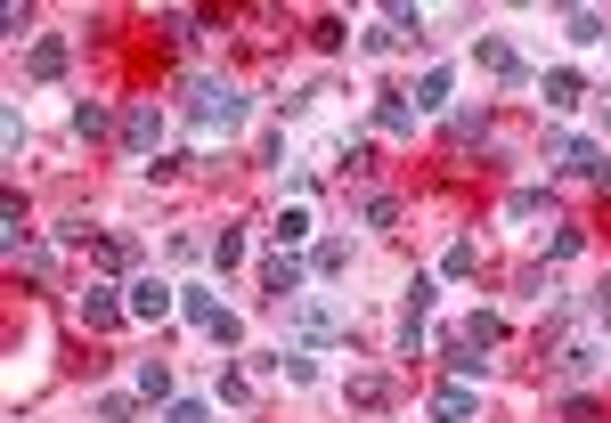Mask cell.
<instances>
[{
	"mask_svg": "<svg viewBox=\"0 0 611 423\" xmlns=\"http://www.w3.org/2000/svg\"><path fill=\"white\" fill-rule=\"evenodd\" d=\"M384 399H392L384 375H351V408H384Z\"/></svg>",
	"mask_w": 611,
	"mask_h": 423,
	"instance_id": "cell-31",
	"label": "cell"
},
{
	"mask_svg": "<svg viewBox=\"0 0 611 423\" xmlns=\"http://www.w3.org/2000/svg\"><path fill=\"white\" fill-rule=\"evenodd\" d=\"M555 367H562V375H587V367H596V350H587V343H562Z\"/></svg>",
	"mask_w": 611,
	"mask_h": 423,
	"instance_id": "cell-42",
	"label": "cell"
},
{
	"mask_svg": "<svg viewBox=\"0 0 611 423\" xmlns=\"http://www.w3.org/2000/svg\"><path fill=\"white\" fill-rule=\"evenodd\" d=\"M360 220H367V228H392V220H399V196H367Z\"/></svg>",
	"mask_w": 611,
	"mask_h": 423,
	"instance_id": "cell-38",
	"label": "cell"
},
{
	"mask_svg": "<svg viewBox=\"0 0 611 423\" xmlns=\"http://www.w3.org/2000/svg\"><path fill=\"white\" fill-rule=\"evenodd\" d=\"M221 399H228V408H245V399H253V383H245V367H228V375H221Z\"/></svg>",
	"mask_w": 611,
	"mask_h": 423,
	"instance_id": "cell-44",
	"label": "cell"
},
{
	"mask_svg": "<svg viewBox=\"0 0 611 423\" xmlns=\"http://www.w3.org/2000/svg\"><path fill=\"white\" fill-rule=\"evenodd\" d=\"M562 423H603V399H587V391H571V399H562Z\"/></svg>",
	"mask_w": 611,
	"mask_h": 423,
	"instance_id": "cell-36",
	"label": "cell"
},
{
	"mask_svg": "<svg viewBox=\"0 0 611 423\" xmlns=\"http://www.w3.org/2000/svg\"><path fill=\"white\" fill-rule=\"evenodd\" d=\"M0 245H9L17 261L33 252V220H25V196H0Z\"/></svg>",
	"mask_w": 611,
	"mask_h": 423,
	"instance_id": "cell-15",
	"label": "cell"
},
{
	"mask_svg": "<svg viewBox=\"0 0 611 423\" xmlns=\"http://www.w3.org/2000/svg\"><path fill=\"white\" fill-rule=\"evenodd\" d=\"M432 302H440V285L425 278V269H416V278H408V285H399V317H425Z\"/></svg>",
	"mask_w": 611,
	"mask_h": 423,
	"instance_id": "cell-24",
	"label": "cell"
},
{
	"mask_svg": "<svg viewBox=\"0 0 611 423\" xmlns=\"http://www.w3.org/2000/svg\"><path fill=\"white\" fill-rule=\"evenodd\" d=\"M562 33H571L579 50H596V41H611V25H603L596 9H562Z\"/></svg>",
	"mask_w": 611,
	"mask_h": 423,
	"instance_id": "cell-22",
	"label": "cell"
},
{
	"mask_svg": "<svg viewBox=\"0 0 611 423\" xmlns=\"http://www.w3.org/2000/svg\"><path fill=\"white\" fill-rule=\"evenodd\" d=\"M213 343H221V350H237V343H245V317H237V310H221V317H213Z\"/></svg>",
	"mask_w": 611,
	"mask_h": 423,
	"instance_id": "cell-40",
	"label": "cell"
},
{
	"mask_svg": "<svg viewBox=\"0 0 611 423\" xmlns=\"http://www.w3.org/2000/svg\"><path fill=\"white\" fill-rule=\"evenodd\" d=\"M187 122H196V139H237L245 131V90L221 74H187Z\"/></svg>",
	"mask_w": 611,
	"mask_h": 423,
	"instance_id": "cell-1",
	"label": "cell"
},
{
	"mask_svg": "<svg viewBox=\"0 0 611 423\" xmlns=\"http://www.w3.org/2000/svg\"><path fill=\"white\" fill-rule=\"evenodd\" d=\"M465 343L497 350V343H505V317H497V310H473V317H465Z\"/></svg>",
	"mask_w": 611,
	"mask_h": 423,
	"instance_id": "cell-28",
	"label": "cell"
},
{
	"mask_svg": "<svg viewBox=\"0 0 611 423\" xmlns=\"http://www.w3.org/2000/svg\"><path fill=\"white\" fill-rule=\"evenodd\" d=\"M90 261H98V278H122V269L139 261V245L122 237V228H98V245H90Z\"/></svg>",
	"mask_w": 611,
	"mask_h": 423,
	"instance_id": "cell-13",
	"label": "cell"
},
{
	"mask_svg": "<svg viewBox=\"0 0 611 423\" xmlns=\"http://www.w3.org/2000/svg\"><path fill=\"white\" fill-rule=\"evenodd\" d=\"M180 317L213 334V317H221V293H213V285H180Z\"/></svg>",
	"mask_w": 611,
	"mask_h": 423,
	"instance_id": "cell-19",
	"label": "cell"
},
{
	"mask_svg": "<svg viewBox=\"0 0 611 423\" xmlns=\"http://www.w3.org/2000/svg\"><path fill=\"white\" fill-rule=\"evenodd\" d=\"M416 122H425V115H416L408 90H375V131H384V139H416Z\"/></svg>",
	"mask_w": 611,
	"mask_h": 423,
	"instance_id": "cell-9",
	"label": "cell"
},
{
	"mask_svg": "<svg viewBox=\"0 0 611 423\" xmlns=\"http://www.w3.org/2000/svg\"><path fill=\"white\" fill-rule=\"evenodd\" d=\"M343 269H351V245H343V237H319V245H310V278H343Z\"/></svg>",
	"mask_w": 611,
	"mask_h": 423,
	"instance_id": "cell-21",
	"label": "cell"
},
{
	"mask_svg": "<svg viewBox=\"0 0 611 423\" xmlns=\"http://www.w3.org/2000/svg\"><path fill=\"white\" fill-rule=\"evenodd\" d=\"M74 310H82V326H90V334H115V326H131V293H122L115 278H90Z\"/></svg>",
	"mask_w": 611,
	"mask_h": 423,
	"instance_id": "cell-3",
	"label": "cell"
},
{
	"mask_svg": "<svg viewBox=\"0 0 611 423\" xmlns=\"http://www.w3.org/2000/svg\"><path fill=\"white\" fill-rule=\"evenodd\" d=\"M204 261H213V269H221V278H228V269H237V261H245V228H221V237H213V252H204Z\"/></svg>",
	"mask_w": 611,
	"mask_h": 423,
	"instance_id": "cell-27",
	"label": "cell"
},
{
	"mask_svg": "<svg viewBox=\"0 0 611 423\" xmlns=\"http://www.w3.org/2000/svg\"><path fill=\"white\" fill-rule=\"evenodd\" d=\"M74 139H107V106H98V98L74 106Z\"/></svg>",
	"mask_w": 611,
	"mask_h": 423,
	"instance_id": "cell-30",
	"label": "cell"
},
{
	"mask_svg": "<svg viewBox=\"0 0 611 423\" xmlns=\"http://www.w3.org/2000/svg\"><path fill=\"white\" fill-rule=\"evenodd\" d=\"M425 415H432V423H473V415H481V399H473V383H440Z\"/></svg>",
	"mask_w": 611,
	"mask_h": 423,
	"instance_id": "cell-12",
	"label": "cell"
},
{
	"mask_svg": "<svg viewBox=\"0 0 611 423\" xmlns=\"http://www.w3.org/2000/svg\"><path fill=\"white\" fill-rule=\"evenodd\" d=\"M163 33H172V41H196V33H204V17H187V9H163Z\"/></svg>",
	"mask_w": 611,
	"mask_h": 423,
	"instance_id": "cell-41",
	"label": "cell"
},
{
	"mask_svg": "<svg viewBox=\"0 0 611 423\" xmlns=\"http://www.w3.org/2000/svg\"><path fill=\"white\" fill-rule=\"evenodd\" d=\"M416 115H449V66H425V82H416Z\"/></svg>",
	"mask_w": 611,
	"mask_h": 423,
	"instance_id": "cell-20",
	"label": "cell"
},
{
	"mask_svg": "<svg viewBox=\"0 0 611 423\" xmlns=\"http://www.w3.org/2000/svg\"><path fill=\"white\" fill-rule=\"evenodd\" d=\"M587 310H596V326L611 334V285H596V302H587Z\"/></svg>",
	"mask_w": 611,
	"mask_h": 423,
	"instance_id": "cell-45",
	"label": "cell"
},
{
	"mask_svg": "<svg viewBox=\"0 0 611 423\" xmlns=\"http://www.w3.org/2000/svg\"><path fill=\"white\" fill-rule=\"evenodd\" d=\"M163 423H213V399H172V408H163Z\"/></svg>",
	"mask_w": 611,
	"mask_h": 423,
	"instance_id": "cell-35",
	"label": "cell"
},
{
	"mask_svg": "<svg viewBox=\"0 0 611 423\" xmlns=\"http://www.w3.org/2000/svg\"><path fill=\"white\" fill-rule=\"evenodd\" d=\"M343 172H360V180L375 172V147H367V139H351V147H343Z\"/></svg>",
	"mask_w": 611,
	"mask_h": 423,
	"instance_id": "cell-43",
	"label": "cell"
},
{
	"mask_svg": "<svg viewBox=\"0 0 611 423\" xmlns=\"http://www.w3.org/2000/svg\"><path fill=\"white\" fill-rule=\"evenodd\" d=\"M0 33H9V41H25V50H33V41H41V33H33V9H25V0H17V9H9V17H0Z\"/></svg>",
	"mask_w": 611,
	"mask_h": 423,
	"instance_id": "cell-34",
	"label": "cell"
},
{
	"mask_svg": "<svg viewBox=\"0 0 611 423\" xmlns=\"http://www.w3.org/2000/svg\"><path fill=\"white\" fill-rule=\"evenodd\" d=\"M302 285H310V261H302V252H269V261H261V293H269V302H302Z\"/></svg>",
	"mask_w": 611,
	"mask_h": 423,
	"instance_id": "cell-8",
	"label": "cell"
},
{
	"mask_svg": "<svg viewBox=\"0 0 611 423\" xmlns=\"http://www.w3.org/2000/svg\"><path fill=\"white\" fill-rule=\"evenodd\" d=\"M66 66H74V50H66V41H57V33H41L33 50H25V74H33V82H57Z\"/></svg>",
	"mask_w": 611,
	"mask_h": 423,
	"instance_id": "cell-14",
	"label": "cell"
},
{
	"mask_svg": "<svg viewBox=\"0 0 611 423\" xmlns=\"http://www.w3.org/2000/svg\"><path fill=\"white\" fill-rule=\"evenodd\" d=\"M538 155H546V172H596L611 147H596V139H579V131H562V122H555V131L538 139Z\"/></svg>",
	"mask_w": 611,
	"mask_h": 423,
	"instance_id": "cell-4",
	"label": "cell"
},
{
	"mask_svg": "<svg viewBox=\"0 0 611 423\" xmlns=\"http://www.w3.org/2000/svg\"><path fill=\"white\" fill-rule=\"evenodd\" d=\"M440 139L449 147H490V106H449V115H440Z\"/></svg>",
	"mask_w": 611,
	"mask_h": 423,
	"instance_id": "cell-10",
	"label": "cell"
},
{
	"mask_svg": "<svg viewBox=\"0 0 611 423\" xmlns=\"http://www.w3.org/2000/svg\"><path fill=\"white\" fill-rule=\"evenodd\" d=\"M538 90H546V106H555V115H571V106L587 98V74H579V66H555V74L538 82Z\"/></svg>",
	"mask_w": 611,
	"mask_h": 423,
	"instance_id": "cell-16",
	"label": "cell"
},
{
	"mask_svg": "<svg viewBox=\"0 0 611 423\" xmlns=\"http://www.w3.org/2000/svg\"><path fill=\"white\" fill-rule=\"evenodd\" d=\"M278 367H286V383H293V391L319 383V358H310V350H278Z\"/></svg>",
	"mask_w": 611,
	"mask_h": 423,
	"instance_id": "cell-29",
	"label": "cell"
},
{
	"mask_svg": "<svg viewBox=\"0 0 611 423\" xmlns=\"http://www.w3.org/2000/svg\"><path fill=\"white\" fill-rule=\"evenodd\" d=\"M310 228H319V220H310V204H286L278 220H269V237H278V252H302V245H310Z\"/></svg>",
	"mask_w": 611,
	"mask_h": 423,
	"instance_id": "cell-17",
	"label": "cell"
},
{
	"mask_svg": "<svg viewBox=\"0 0 611 423\" xmlns=\"http://www.w3.org/2000/svg\"><path fill=\"white\" fill-rule=\"evenodd\" d=\"M473 269H481V245L473 237H457L449 252H440V278H473Z\"/></svg>",
	"mask_w": 611,
	"mask_h": 423,
	"instance_id": "cell-25",
	"label": "cell"
},
{
	"mask_svg": "<svg viewBox=\"0 0 611 423\" xmlns=\"http://www.w3.org/2000/svg\"><path fill=\"white\" fill-rule=\"evenodd\" d=\"M392 50H399L392 25H367V33H360V57H392Z\"/></svg>",
	"mask_w": 611,
	"mask_h": 423,
	"instance_id": "cell-37",
	"label": "cell"
},
{
	"mask_svg": "<svg viewBox=\"0 0 611 423\" xmlns=\"http://www.w3.org/2000/svg\"><path fill=\"white\" fill-rule=\"evenodd\" d=\"M156 147H163V106H156V98H139L131 115H122V155H131L139 172H147V163H156Z\"/></svg>",
	"mask_w": 611,
	"mask_h": 423,
	"instance_id": "cell-5",
	"label": "cell"
},
{
	"mask_svg": "<svg viewBox=\"0 0 611 423\" xmlns=\"http://www.w3.org/2000/svg\"><path fill=\"white\" fill-rule=\"evenodd\" d=\"M122 293H131V317H139V326H163V317L180 310V285H172V278H156V269H139V278L122 285Z\"/></svg>",
	"mask_w": 611,
	"mask_h": 423,
	"instance_id": "cell-6",
	"label": "cell"
},
{
	"mask_svg": "<svg viewBox=\"0 0 611 423\" xmlns=\"http://www.w3.org/2000/svg\"><path fill=\"white\" fill-rule=\"evenodd\" d=\"M579 252H587V228L555 220V237H546V261H579Z\"/></svg>",
	"mask_w": 611,
	"mask_h": 423,
	"instance_id": "cell-26",
	"label": "cell"
},
{
	"mask_svg": "<svg viewBox=\"0 0 611 423\" xmlns=\"http://www.w3.org/2000/svg\"><path fill=\"white\" fill-rule=\"evenodd\" d=\"M310 41L334 57V50H351V25H343V17H319V25H310Z\"/></svg>",
	"mask_w": 611,
	"mask_h": 423,
	"instance_id": "cell-32",
	"label": "cell"
},
{
	"mask_svg": "<svg viewBox=\"0 0 611 423\" xmlns=\"http://www.w3.org/2000/svg\"><path fill=\"white\" fill-rule=\"evenodd\" d=\"M90 415H98V423H131V415H139V399H131V391H107Z\"/></svg>",
	"mask_w": 611,
	"mask_h": 423,
	"instance_id": "cell-33",
	"label": "cell"
},
{
	"mask_svg": "<svg viewBox=\"0 0 611 423\" xmlns=\"http://www.w3.org/2000/svg\"><path fill=\"white\" fill-rule=\"evenodd\" d=\"M286 334H293V350H343L351 343V317L334 310V302H319V293H302V302H286Z\"/></svg>",
	"mask_w": 611,
	"mask_h": 423,
	"instance_id": "cell-2",
	"label": "cell"
},
{
	"mask_svg": "<svg viewBox=\"0 0 611 423\" xmlns=\"http://www.w3.org/2000/svg\"><path fill=\"white\" fill-rule=\"evenodd\" d=\"M25 278H33V285H50V278H57V252H50V245H33V252H25Z\"/></svg>",
	"mask_w": 611,
	"mask_h": 423,
	"instance_id": "cell-39",
	"label": "cell"
},
{
	"mask_svg": "<svg viewBox=\"0 0 611 423\" xmlns=\"http://www.w3.org/2000/svg\"><path fill=\"white\" fill-rule=\"evenodd\" d=\"M538 212H555V187H514L505 196V220H538Z\"/></svg>",
	"mask_w": 611,
	"mask_h": 423,
	"instance_id": "cell-23",
	"label": "cell"
},
{
	"mask_svg": "<svg viewBox=\"0 0 611 423\" xmlns=\"http://www.w3.org/2000/svg\"><path fill=\"white\" fill-rule=\"evenodd\" d=\"M440 358H449V383H490V358H481V343H465V334H449Z\"/></svg>",
	"mask_w": 611,
	"mask_h": 423,
	"instance_id": "cell-11",
	"label": "cell"
},
{
	"mask_svg": "<svg viewBox=\"0 0 611 423\" xmlns=\"http://www.w3.org/2000/svg\"><path fill=\"white\" fill-rule=\"evenodd\" d=\"M131 391L156 399V408H172V367H163V358H139V367H131Z\"/></svg>",
	"mask_w": 611,
	"mask_h": 423,
	"instance_id": "cell-18",
	"label": "cell"
},
{
	"mask_svg": "<svg viewBox=\"0 0 611 423\" xmlns=\"http://www.w3.org/2000/svg\"><path fill=\"white\" fill-rule=\"evenodd\" d=\"M473 66L490 74V82H505V90H522V82H530V66H522V50H514L505 33H481V41H473Z\"/></svg>",
	"mask_w": 611,
	"mask_h": 423,
	"instance_id": "cell-7",
	"label": "cell"
}]
</instances>
